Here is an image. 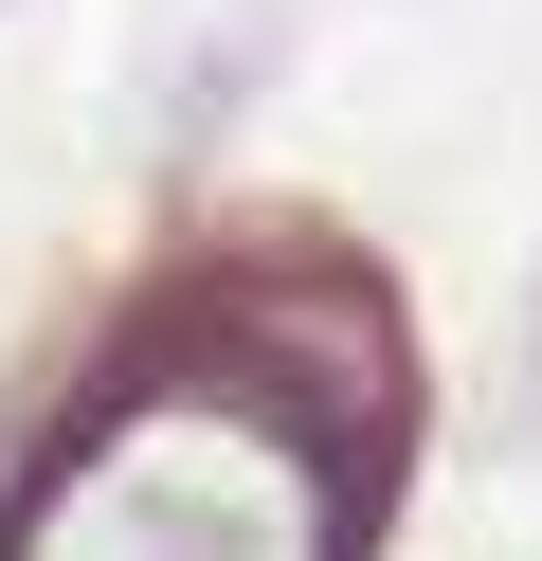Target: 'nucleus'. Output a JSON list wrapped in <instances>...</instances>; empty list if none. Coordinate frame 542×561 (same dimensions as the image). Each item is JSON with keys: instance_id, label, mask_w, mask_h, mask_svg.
I'll return each mask as SVG.
<instances>
[{"instance_id": "nucleus-4", "label": "nucleus", "mask_w": 542, "mask_h": 561, "mask_svg": "<svg viewBox=\"0 0 542 561\" xmlns=\"http://www.w3.org/2000/svg\"><path fill=\"white\" fill-rule=\"evenodd\" d=\"M488 453H506V471L542 453V272H524V327H506V399H488Z\"/></svg>"}, {"instance_id": "nucleus-1", "label": "nucleus", "mask_w": 542, "mask_h": 561, "mask_svg": "<svg viewBox=\"0 0 542 561\" xmlns=\"http://www.w3.org/2000/svg\"><path fill=\"white\" fill-rule=\"evenodd\" d=\"M217 363H235V416L272 453H325L344 471V507H361V471H380V435H397V327H380V290H344V272H253L235 308H217Z\"/></svg>"}, {"instance_id": "nucleus-2", "label": "nucleus", "mask_w": 542, "mask_h": 561, "mask_svg": "<svg viewBox=\"0 0 542 561\" xmlns=\"http://www.w3.org/2000/svg\"><path fill=\"white\" fill-rule=\"evenodd\" d=\"M19 561H308L289 543V453H272V489H235V471H199V453H72L55 471V525H36Z\"/></svg>"}, {"instance_id": "nucleus-3", "label": "nucleus", "mask_w": 542, "mask_h": 561, "mask_svg": "<svg viewBox=\"0 0 542 561\" xmlns=\"http://www.w3.org/2000/svg\"><path fill=\"white\" fill-rule=\"evenodd\" d=\"M289 73V0H217L199 37L163 55V91H145V127H163V146H217V127L253 110V91Z\"/></svg>"}]
</instances>
